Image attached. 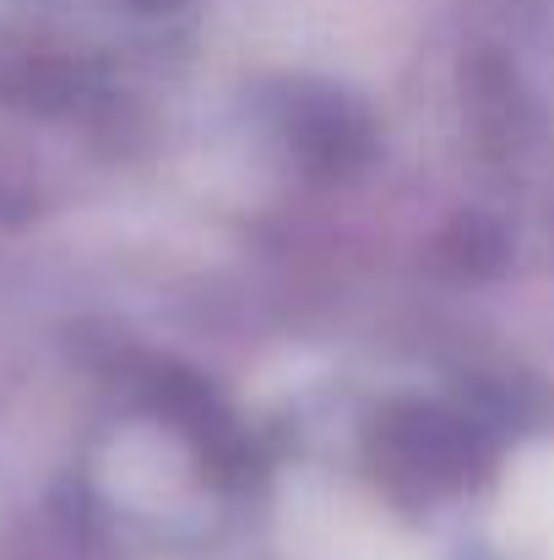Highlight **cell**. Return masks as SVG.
I'll list each match as a JSON object with an SVG mask.
<instances>
[{
    "label": "cell",
    "instance_id": "cell-1",
    "mask_svg": "<svg viewBox=\"0 0 554 560\" xmlns=\"http://www.w3.org/2000/svg\"><path fill=\"white\" fill-rule=\"evenodd\" d=\"M495 517L517 560H554V446H533L506 468Z\"/></svg>",
    "mask_w": 554,
    "mask_h": 560
}]
</instances>
